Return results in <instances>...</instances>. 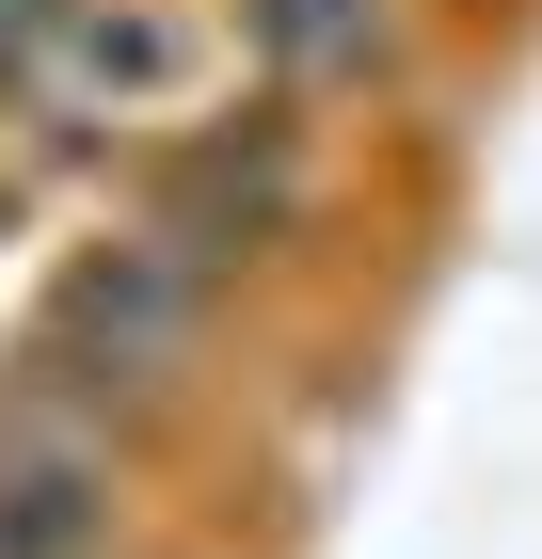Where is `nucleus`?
<instances>
[{
  "label": "nucleus",
  "mask_w": 542,
  "mask_h": 559,
  "mask_svg": "<svg viewBox=\"0 0 542 559\" xmlns=\"http://www.w3.org/2000/svg\"><path fill=\"white\" fill-rule=\"evenodd\" d=\"M303 192H320V96H288V81H255V96H224V112H192V129L160 144V176H144V224L160 240H192V257H272L303 224Z\"/></svg>",
  "instance_id": "1"
},
{
  "label": "nucleus",
  "mask_w": 542,
  "mask_h": 559,
  "mask_svg": "<svg viewBox=\"0 0 542 559\" xmlns=\"http://www.w3.org/2000/svg\"><path fill=\"white\" fill-rule=\"evenodd\" d=\"M176 81H192V16L176 0H81L64 48H48V81H33V112L48 129H144Z\"/></svg>",
  "instance_id": "3"
},
{
  "label": "nucleus",
  "mask_w": 542,
  "mask_h": 559,
  "mask_svg": "<svg viewBox=\"0 0 542 559\" xmlns=\"http://www.w3.org/2000/svg\"><path fill=\"white\" fill-rule=\"evenodd\" d=\"M240 48H255V81L320 96V81H351L383 48V0H240Z\"/></svg>",
  "instance_id": "5"
},
{
  "label": "nucleus",
  "mask_w": 542,
  "mask_h": 559,
  "mask_svg": "<svg viewBox=\"0 0 542 559\" xmlns=\"http://www.w3.org/2000/svg\"><path fill=\"white\" fill-rule=\"evenodd\" d=\"M208 288H224V272L192 257V240L128 224V240H96V257L64 272V288H48V320H33V336L64 352V368H81V400H144V384L176 368V352L208 336Z\"/></svg>",
  "instance_id": "2"
},
{
  "label": "nucleus",
  "mask_w": 542,
  "mask_h": 559,
  "mask_svg": "<svg viewBox=\"0 0 542 559\" xmlns=\"http://www.w3.org/2000/svg\"><path fill=\"white\" fill-rule=\"evenodd\" d=\"M0 559H112V431L0 448Z\"/></svg>",
  "instance_id": "4"
}]
</instances>
